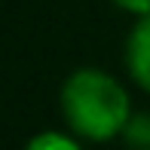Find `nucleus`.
<instances>
[{
	"mask_svg": "<svg viewBox=\"0 0 150 150\" xmlns=\"http://www.w3.org/2000/svg\"><path fill=\"white\" fill-rule=\"evenodd\" d=\"M58 104L67 129L89 141H110L122 135L132 117L129 92L122 89V83L98 67L74 71L61 83Z\"/></svg>",
	"mask_w": 150,
	"mask_h": 150,
	"instance_id": "nucleus-1",
	"label": "nucleus"
},
{
	"mask_svg": "<svg viewBox=\"0 0 150 150\" xmlns=\"http://www.w3.org/2000/svg\"><path fill=\"white\" fill-rule=\"evenodd\" d=\"M126 67L129 77L144 92H150V12L138 16L135 28L126 37Z\"/></svg>",
	"mask_w": 150,
	"mask_h": 150,
	"instance_id": "nucleus-2",
	"label": "nucleus"
},
{
	"mask_svg": "<svg viewBox=\"0 0 150 150\" xmlns=\"http://www.w3.org/2000/svg\"><path fill=\"white\" fill-rule=\"evenodd\" d=\"M122 141L129 150H150V113L129 117L126 129H122Z\"/></svg>",
	"mask_w": 150,
	"mask_h": 150,
	"instance_id": "nucleus-3",
	"label": "nucleus"
},
{
	"mask_svg": "<svg viewBox=\"0 0 150 150\" xmlns=\"http://www.w3.org/2000/svg\"><path fill=\"white\" fill-rule=\"evenodd\" d=\"M25 150H83V147L64 132H40L25 144Z\"/></svg>",
	"mask_w": 150,
	"mask_h": 150,
	"instance_id": "nucleus-4",
	"label": "nucleus"
},
{
	"mask_svg": "<svg viewBox=\"0 0 150 150\" xmlns=\"http://www.w3.org/2000/svg\"><path fill=\"white\" fill-rule=\"evenodd\" d=\"M117 6H122L126 12H135V16H147L150 12V0H113Z\"/></svg>",
	"mask_w": 150,
	"mask_h": 150,
	"instance_id": "nucleus-5",
	"label": "nucleus"
}]
</instances>
